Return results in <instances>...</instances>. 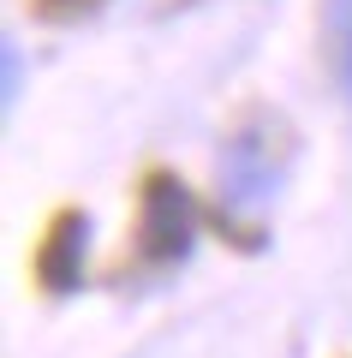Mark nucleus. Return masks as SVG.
I'll list each match as a JSON object with an SVG mask.
<instances>
[{"instance_id": "20e7f679", "label": "nucleus", "mask_w": 352, "mask_h": 358, "mask_svg": "<svg viewBox=\"0 0 352 358\" xmlns=\"http://www.w3.org/2000/svg\"><path fill=\"white\" fill-rule=\"evenodd\" d=\"M323 66L352 102V0H323Z\"/></svg>"}, {"instance_id": "7ed1b4c3", "label": "nucleus", "mask_w": 352, "mask_h": 358, "mask_svg": "<svg viewBox=\"0 0 352 358\" xmlns=\"http://www.w3.org/2000/svg\"><path fill=\"white\" fill-rule=\"evenodd\" d=\"M84 257H90V215L84 209H54V221L42 227L36 245V287L48 299H72L84 287Z\"/></svg>"}, {"instance_id": "423d86ee", "label": "nucleus", "mask_w": 352, "mask_h": 358, "mask_svg": "<svg viewBox=\"0 0 352 358\" xmlns=\"http://www.w3.org/2000/svg\"><path fill=\"white\" fill-rule=\"evenodd\" d=\"M18 84H24V72H18V54L6 48V102H18Z\"/></svg>"}, {"instance_id": "f257e3e1", "label": "nucleus", "mask_w": 352, "mask_h": 358, "mask_svg": "<svg viewBox=\"0 0 352 358\" xmlns=\"http://www.w3.org/2000/svg\"><path fill=\"white\" fill-rule=\"evenodd\" d=\"M293 155H299V138L275 108H245L239 114V126L221 143V162H215V209H209V221L227 233V245H239V251L269 245L263 209L275 203Z\"/></svg>"}, {"instance_id": "39448f33", "label": "nucleus", "mask_w": 352, "mask_h": 358, "mask_svg": "<svg viewBox=\"0 0 352 358\" xmlns=\"http://www.w3.org/2000/svg\"><path fill=\"white\" fill-rule=\"evenodd\" d=\"M108 0H30V13L42 18V24H78V18L101 13Z\"/></svg>"}, {"instance_id": "f03ea898", "label": "nucleus", "mask_w": 352, "mask_h": 358, "mask_svg": "<svg viewBox=\"0 0 352 358\" xmlns=\"http://www.w3.org/2000/svg\"><path fill=\"white\" fill-rule=\"evenodd\" d=\"M197 197L179 173L150 167L138 179V263L143 268H179L197 245Z\"/></svg>"}]
</instances>
